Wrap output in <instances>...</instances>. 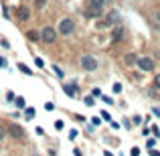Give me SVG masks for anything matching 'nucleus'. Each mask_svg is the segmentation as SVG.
<instances>
[{
	"mask_svg": "<svg viewBox=\"0 0 160 156\" xmlns=\"http://www.w3.org/2000/svg\"><path fill=\"white\" fill-rule=\"evenodd\" d=\"M126 63H128V65H134V63H138V59H136V55H134V53H130V55L126 57Z\"/></svg>",
	"mask_w": 160,
	"mask_h": 156,
	"instance_id": "4468645a",
	"label": "nucleus"
},
{
	"mask_svg": "<svg viewBox=\"0 0 160 156\" xmlns=\"http://www.w3.org/2000/svg\"><path fill=\"white\" fill-rule=\"evenodd\" d=\"M81 67H83L85 71H95V69H97V61H95L91 55H83L81 57Z\"/></svg>",
	"mask_w": 160,
	"mask_h": 156,
	"instance_id": "7ed1b4c3",
	"label": "nucleus"
},
{
	"mask_svg": "<svg viewBox=\"0 0 160 156\" xmlns=\"http://www.w3.org/2000/svg\"><path fill=\"white\" fill-rule=\"evenodd\" d=\"M138 67H140L142 71H152V69H154V61H152L150 57H140V59H138Z\"/></svg>",
	"mask_w": 160,
	"mask_h": 156,
	"instance_id": "20e7f679",
	"label": "nucleus"
},
{
	"mask_svg": "<svg viewBox=\"0 0 160 156\" xmlns=\"http://www.w3.org/2000/svg\"><path fill=\"white\" fill-rule=\"evenodd\" d=\"M63 91L67 93L69 97H73V95H75V85H65V87H63Z\"/></svg>",
	"mask_w": 160,
	"mask_h": 156,
	"instance_id": "9b49d317",
	"label": "nucleus"
},
{
	"mask_svg": "<svg viewBox=\"0 0 160 156\" xmlns=\"http://www.w3.org/2000/svg\"><path fill=\"white\" fill-rule=\"evenodd\" d=\"M34 63H37V65H39V67H43V65H45V63H43V59H39V57L34 59Z\"/></svg>",
	"mask_w": 160,
	"mask_h": 156,
	"instance_id": "b1692460",
	"label": "nucleus"
},
{
	"mask_svg": "<svg viewBox=\"0 0 160 156\" xmlns=\"http://www.w3.org/2000/svg\"><path fill=\"white\" fill-rule=\"evenodd\" d=\"M18 69H20V71H23L24 75H33V71H31V69H28V67L24 65V63H18Z\"/></svg>",
	"mask_w": 160,
	"mask_h": 156,
	"instance_id": "ddd939ff",
	"label": "nucleus"
},
{
	"mask_svg": "<svg viewBox=\"0 0 160 156\" xmlns=\"http://www.w3.org/2000/svg\"><path fill=\"white\" fill-rule=\"evenodd\" d=\"M73 29H75V22L71 21V18H61V21H59V31H57V33L71 34V33H73Z\"/></svg>",
	"mask_w": 160,
	"mask_h": 156,
	"instance_id": "f03ea898",
	"label": "nucleus"
},
{
	"mask_svg": "<svg viewBox=\"0 0 160 156\" xmlns=\"http://www.w3.org/2000/svg\"><path fill=\"white\" fill-rule=\"evenodd\" d=\"M8 132L12 134V138H23L24 136V130L20 126H16V124H10V126H8Z\"/></svg>",
	"mask_w": 160,
	"mask_h": 156,
	"instance_id": "423d86ee",
	"label": "nucleus"
},
{
	"mask_svg": "<svg viewBox=\"0 0 160 156\" xmlns=\"http://www.w3.org/2000/svg\"><path fill=\"white\" fill-rule=\"evenodd\" d=\"M154 87H156V89L160 91V73L156 75V77H154Z\"/></svg>",
	"mask_w": 160,
	"mask_h": 156,
	"instance_id": "a211bd4d",
	"label": "nucleus"
},
{
	"mask_svg": "<svg viewBox=\"0 0 160 156\" xmlns=\"http://www.w3.org/2000/svg\"><path fill=\"white\" fill-rule=\"evenodd\" d=\"M41 41H45V43H55V41H57V29L45 26V29L41 31Z\"/></svg>",
	"mask_w": 160,
	"mask_h": 156,
	"instance_id": "f257e3e1",
	"label": "nucleus"
},
{
	"mask_svg": "<svg viewBox=\"0 0 160 156\" xmlns=\"http://www.w3.org/2000/svg\"><path fill=\"white\" fill-rule=\"evenodd\" d=\"M33 156H39V154H33Z\"/></svg>",
	"mask_w": 160,
	"mask_h": 156,
	"instance_id": "c85d7f7f",
	"label": "nucleus"
},
{
	"mask_svg": "<svg viewBox=\"0 0 160 156\" xmlns=\"http://www.w3.org/2000/svg\"><path fill=\"white\" fill-rule=\"evenodd\" d=\"M103 12V8H95V6H89L87 10H85V16H99Z\"/></svg>",
	"mask_w": 160,
	"mask_h": 156,
	"instance_id": "6e6552de",
	"label": "nucleus"
},
{
	"mask_svg": "<svg viewBox=\"0 0 160 156\" xmlns=\"http://www.w3.org/2000/svg\"><path fill=\"white\" fill-rule=\"evenodd\" d=\"M63 126H65V124L61 122V120H59V122H55V128H57V130H63Z\"/></svg>",
	"mask_w": 160,
	"mask_h": 156,
	"instance_id": "4be33fe9",
	"label": "nucleus"
},
{
	"mask_svg": "<svg viewBox=\"0 0 160 156\" xmlns=\"http://www.w3.org/2000/svg\"><path fill=\"white\" fill-rule=\"evenodd\" d=\"M150 156H160V152H156V150H150Z\"/></svg>",
	"mask_w": 160,
	"mask_h": 156,
	"instance_id": "bb28decb",
	"label": "nucleus"
},
{
	"mask_svg": "<svg viewBox=\"0 0 160 156\" xmlns=\"http://www.w3.org/2000/svg\"><path fill=\"white\" fill-rule=\"evenodd\" d=\"M14 103H16L18 108H26V101H24V97H14Z\"/></svg>",
	"mask_w": 160,
	"mask_h": 156,
	"instance_id": "2eb2a0df",
	"label": "nucleus"
},
{
	"mask_svg": "<svg viewBox=\"0 0 160 156\" xmlns=\"http://www.w3.org/2000/svg\"><path fill=\"white\" fill-rule=\"evenodd\" d=\"M53 71L57 73V77H63V75H65V73H63V69H61L59 65H53Z\"/></svg>",
	"mask_w": 160,
	"mask_h": 156,
	"instance_id": "dca6fc26",
	"label": "nucleus"
},
{
	"mask_svg": "<svg viewBox=\"0 0 160 156\" xmlns=\"http://www.w3.org/2000/svg\"><path fill=\"white\" fill-rule=\"evenodd\" d=\"M89 6H95V8H103V6H105V0H89Z\"/></svg>",
	"mask_w": 160,
	"mask_h": 156,
	"instance_id": "9d476101",
	"label": "nucleus"
},
{
	"mask_svg": "<svg viewBox=\"0 0 160 156\" xmlns=\"http://www.w3.org/2000/svg\"><path fill=\"white\" fill-rule=\"evenodd\" d=\"M24 116H26V120H31V118L37 116V110H34V108H26V110H24Z\"/></svg>",
	"mask_w": 160,
	"mask_h": 156,
	"instance_id": "f8f14e48",
	"label": "nucleus"
},
{
	"mask_svg": "<svg viewBox=\"0 0 160 156\" xmlns=\"http://www.w3.org/2000/svg\"><path fill=\"white\" fill-rule=\"evenodd\" d=\"M69 138L75 140V138H77V130H71V132H69Z\"/></svg>",
	"mask_w": 160,
	"mask_h": 156,
	"instance_id": "412c9836",
	"label": "nucleus"
},
{
	"mask_svg": "<svg viewBox=\"0 0 160 156\" xmlns=\"http://www.w3.org/2000/svg\"><path fill=\"white\" fill-rule=\"evenodd\" d=\"M45 110H47V111H53V110H55V103H51V101H49V103H45Z\"/></svg>",
	"mask_w": 160,
	"mask_h": 156,
	"instance_id": "6ab92c4d",
	"label": "nucleus"
},
{
	"mask_svg": "<svg viewBox=\"0 0 160 156\" xmlns=\"http://www.w3.org/2000/svg\"><path fill=\"white\" fill-rule=\"evenodd\" d=\"M16 16H18V21H28L31 18V8L28 6H18L16 8Z\"/></svg>",
	"mask_w": 160,
	"mask_h": 156,
	"instance_id": "39448f33",
	"label": "nucleus"
},
{
	"mask_svg": "<svg viewBox=\"0 0 160 156\" xmlns=\"http://www.w3.org/2000/svg\"><path fill=\"white\" fill-rule=\"evenodd\" d=\"M114 91L115 93H120V91H122V83H114Z\"/></svg>",
	"mask_w": 160,
	"mask_h": 156,
	"instance_id": "aec40b11",
	"label": "nucleus"
},
{
	"mask_svg": "<svg viewBox=\"0 0 160 156\" xmlns=\"http://www.w3.org/2000/svg\"><path fill=\"white\" fill-rule=\"evenodd\" d=\"M0 67H6V59H2V57H0Z\"/></svg>",
	"mask_w": 160,
	"mask_h": 156,
	"instance_id": "a878e982",
	"label": "nucleus"
},
{
	"mask_svg": "<svg viewBox=\"0 0 160 156\" xmlns=\"http://www.w3.org/2000/svg\"><path fill=\"white\" fill-rule=\"evenodd\" d=\"M105 156H114V154H112V152H105Z\"/></svg>",
	"mask_w": 160,
	"mask_h": 156,
	"instance_id": "cd10ccee",
	"label": "nucleus"
},
{
	"mask_svg": "<svg viewBox=\"0 0 160 156\" xmlns=\"http://www.w3.org/2000/svg\"><path fill=\"white\" fill-rule=\"evenodd\" d=\"M140 154V150H138V148H132V156H138Z\"/></svg>",
	"mask_w": 160,
	"mask_h": 156,
	"instance_id": "393cba45",
	"label": "nucleus"
},
{
	"mask_svg": "<svg viewBox=\"0 0 160 156\" xmlns=\"http://www.w3.org/2000/svg\"><path fill=\"white\" fill-rule=\"evenodd\" d=\"M85 103H87V105H95V103H93V97H85Z\"/></svg>",
	"mask_w": 160,
	"mask_h": 156,
	"instance_id": "5701e85b",
	"label": "nucleus"
},
{
	"mask_svg": "<svg viewBox=\"0 0 160 156\" xmlns=\"http://www.w3.org/2000/svg\"><path fill=\"white\" fill-rule=\"evenodd\" d=\"M122 39H124V29H122V26H115L114 33H112V41H114V43H120Z\"/></svg>",
	"mask_w": 160,
	"mask_h": 156,
	"instance_id": "0eeeda50",
	"label": "nucleus"
},
{
	"mask_svg": "<svg viewBox=\"0 0 160 156\" xmlns=\"http://www.w3.org/2000/svg\"><path fill=\"white\" fill-rule=\"evenodd\" d=\"M26 37H28V41H41V33H37V31H28Z\"/></svg>",
	"mask_w": 160,
	"mask_h": 156,
	"instance_id": "1a4fd4ad",
	"label": "nucleus"
},
{
	"mask_svg": "<svg viewBox=\"0 0 160 156\" xmlns=\"http://www.w3.org/2000/svg\"><path fill=\"white\" fill-rule=\"evenodd\" d=\"M6 134H8V130H6L4 126H0V142H2V140L6 138Z\"/></svg>",
	"mask_w": 160,
	"mask_h": 156,
	"instance_id": "f3484780",
	"label": "nucleus"
}]
</instances>
